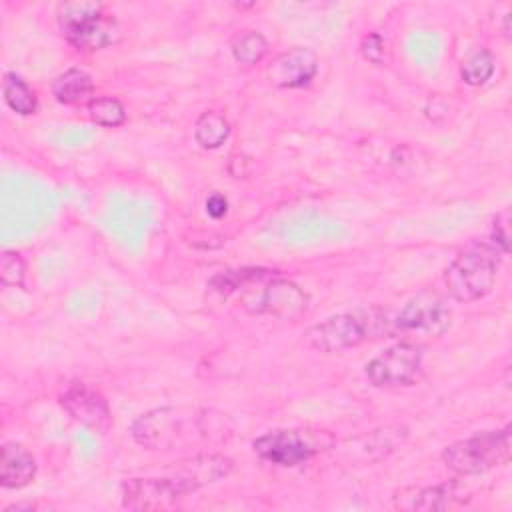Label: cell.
I'll return each instance as SVG.
<instances>
[{"mask_svg": "<svg viewBox=\"0 0 512 512\" xmlns=\"http://www.w3.org/2000/svg\"><path fill=\"white\" fill-rule=\"evenodd\" d=\"M132 438L148 450H170L176 444L192 440V436L222 434L224 428L216 424L208 412L182 416L176 408H154L140 414L130 426Z\"/></svg>", "mask_w": 512, "mask_h": 512, "instance_id": "obj_1", "label": "cell"}, {"mask_svg": "<svg viewBox=\"0 0 512 512\" xmlns=\"http://www.w3.org/2000/svg\"><path fill=\"white\" fill-rule=\"evenodd\" d=\"M502 256L504 252L492 242L474 244L458 254L444 274L448 294L464 304L484 298L494 288Z\"/></svg>", "mask_w": 512, "mask_h": 512, "instance_id": "obj_2", "label": "cell"}, {"mask_svg": "<svg viewBox=\"0 0 512 512\" xmlns=\"http://www.w3.org/2000/svg\"><path fill=\"white\" fill-rule=\"evenodd\" d=\"M56 20L64 38L78 50H102L120 38L118 22L106 16L98 2H62L58 4Z\"/></svg>", "mask_w": 512, "mask_h": 512, "instance_id": "obj_3", "label": "cell"}, {"mask_svg": "<svg viewBox=\"0 0 512 512\" xmlns=\"http://www.w3.org/2000/svg\"><path fill=\"white\" fill-rule=\"evenodd\" d=\"M510 458V426L484 430L442 450V462L460 476L484 474Z\"/></svg>", "mask_w": 512, "mask_h": 512, "instance_id": "obj_4", "label": "cell"}, {"mask_svg": "<svg viewBox=\"0 0 512 512\" xmlns=\"http://www.w3.org/2000/svg\"><path fill=\"white\" fill-rule=\"evenodd\" d=\"M386 324L384 316L372 312H342L330 316L304 332V344L318 352H342L368 340Z\"/></svg>", "mask_w": 512, "mask_h": 512, "instance_id": "obj_5", "label": "cell"}, {"mask_svg": "<svg viewBox=\"0 0 512 512\" xmlns=\"http://www.w3.org/2000/svg\"><path fill=\"white\" fill-rule=\"evenodd\" d=\"M452 310L450 306L432 292H422L408 300L394 318V328L408 338L432 340L440 338L450 330Z\"/></svg>", "mask_w": 512, "mask_h": 512, "instance_id": "obj_6", "label": "cell"}, {"mask_svg": "<svg viewBox=\"0 0 512 512\" xmlns=\"http://www.w3.org/2000/svg\"><path fill=\"white\" fill-rule=\"evenodd\" d=\"M422 370V350L418 344L402 340L366 364V378L376 388H398L412 384Z\"/></svg>", "mask_w": 512, "mask_h": 512, "instance_id": "obj_7", "label": "cell"}, {"mask_svg": "<svg viewBox=\"0 0 512 512\" xmlns=\"http://www.w3.org/2000/svg\"><path fill=\"white\" fill-rule=\"evenodd\" d=\"M254 452L276 466L292 468L308 462L316 454V444L302 430L278 428L258 436L252 442Z\"/></svg>", "mask_w": 512, "mask_h": 512, "instance_id": "obj_8", "label": "cell"}, {"mask_svg": "<svg viewBox=\"0 0 512 512\" xmlns=\"http://www.w3.org/2000/svg\"><path fill=\"white\" fill-rule=\"evenodd\" d=\"M234 468L232 458L224 454H196L176 464V468L166 476L172 486L184 496L202 486L214 484L226 478Z\"/></svg>", "mask_w": 512, "mask_h": 512, "instance_id": "obj_9", "label": "cell"}, {"mask_svg": "<svg viewBox=\"0 0 512 512\" xmlns=\"http://www.w3.org/2000/svg\"><path fill=\"white\" fill-rule=\"evenodd\" d=\"M182 494L166 476L160 478H128L122 484V504L130 510H162L172 508Z\"/></svg>", "mask_w": 512, "mask_h": 512, "instance_id": "obj_10", "label": "cell"}, {"mask_svg": "<svg viewBox=\"0 0 512 512\" xmlns=\"http://www.w3.org/2000/svg\"><path fill=\"white\" fill-rule=\"evenodd\" d=\"M62 406L64 410L82 426L94 430V432H106L112 416L108 402L104 396L86 384H72L64 394H62Z\"/></svg>", "mask_w": 512, "mask_h": 512, "instance_id": "obj_11", "label": "cell"}, {"mask_svg": "<svg viewBox=\"0 0 512 512\" xmlns=\"http://www.w3.org/2000/svg\"><path fill=\"white\" fill-rule=\"evenodd\" d=\"M318 72V58L308 48H290L276 56L268 68V78L278 88H302Z\"/></svg>", "mask_w": 512, "mask_h": 512, "instance_id": "obj_12", "label": "cell"}, {"mask_svg": "<svg viewBox=\"0 0 512 512\" xmlns=\"http://www.w3.org/2000/svg\"><path fill=\"white\" fill-rule=\"evenodd\" d=\"M308 306V296L300 286L288 280H272L262 296H260V306L258 312L272 314L276 318H296L300 316Z\"/></svg>", "mask_w": 512, "mask_h": 512, "instance_id": "obj_13", "label": "cell"}, {"mask_svg": "<svg viewBox=\"0 0 512 512\" xmlns=\"http://www.w3.org/2000/svg\"><path fill=\"white\" fill-rule=\"evenodd\" d=\"M36 476V458L22 444L6 442L0 450V484L8 490L28 486Z\"/></svg>", "mask_w": 512, "mask_h": 512, "instance_id": "obj_14", "label": "cell"}, {"mask_svg": "<svg viewBox=\"0 0 512 512\" xmlns=\"http://www.w3.org/2000/svg\"><path fill=\"white\" fill-rule=\"evenodd\" d=\"M462 502L454 484L412 488V496H394V506L402 510H448Z\"/></svg>", "mask_w": 512, "mask_h": 512, "instance_id": "obj_15", "label": "cell"}, {"mask_svg": "<svg viewBox=\"0 0 512 512\" xmlns=\"http://www.w3.org/2000/svg\"><path fill=\"white\" fill-rule=\"evenodd\" d=\"M94 92L92 76L80 68H68L52 82V94L60 104H80L90 102Z\"/></svg>", "mask_w": 512, "mask_h": 512, "instance_id": "obj_16", "label": "cell"}, {"mask_svg": "<svg viewBox=\"0 0 512 512\" xmlns=\"http://www.w3.org/2000/svg\"><path fill=\"white\" fill-rule=\"evenodd\" d=\"M2 94H4V102L8 104V108L14 110L20 116H30L38 108L36 92L16 72H6L4 74Z\"/></svg>", "mask_w": 512, "mask_h": 512, "instance_id": "obj_17", "label": "cell"}, {"mask_svg": "<svg viewBox=\"0 0 512 512\" xmlns=\"http://www.w3.org/2000/svg\"><path fill=\"white\" fill-rule=\"evenodd\" d=\"M230 136V124L224 114L216 110L202 112L194 126V138L196 142L206 150L220 148Z\"/></svg>", "mask_w": 512, "mask_h": 512, "instance_id": "obj_18", "label": "cell"}, {"mask_svg": "<svg viewBox=\"0 0 512 512\" xmlns=\"http://www.w3.org/2000/svg\"><path fill=\"white\" fill-rule=\"evenodd\" d=\"M230 50H232V56L236 62L252 66V64H258L266 56L268 42L260 32L246 30L232 40Z\"/></svg>", "mask_w": 512, "mask_h": 512, "instance_id": "obj_19", "label": "cell"}, {"mask_svg": "<svg viewBox=\"0 0 512 512\" xmlns=\"http://www.w3.org/2000/svg\"><path fill=\"white\" fill-rule=\"evenodd\" d=\"M494 64L496 62H494L492 52L486 48H480L464 60V64L460 68V76L468 86H482L494 74Z\"/></svg>", "mask_w": 512, "mask_h": 512, "instance_id": "obj_20", "label": "cell"}, {"mask_svg": "<svg viewBox=\"0 0 512 512\" xmlns=\"http://www.w3.org/2000/svg\"><path fill=\"white\" fill-rule=\"evenodd\" d=\"M88 114H90L92 122H96L100 126H106V128L120 126L126 120V110H124L122 102L118 98H112V96L92 98L88 102Z\"/></svg>", "mask_w": 512, "mask_h": 512, "instance_id": "obj_21", "label": "cell"}, {"mask_svg": "<svg viewBox=\"0 0 512 512\" xmlns=\"http://www.w3.org/2000/svg\"><path fill=\"white\" fill-rule=\"evenodd\" d=\"M274 276V272L264 270V268H242V270H228L224 274H218L216 278H212V286L220 292H232L252 280H260V278H270Z\"/></svg>", "mask_w": 512, "mask_h": 512, "instance_id": "obj_22", "label": "cell"}, {"mask_svg": "<svg viewBox=\"0 0 512 512\" xmlns=\"http://www.w3.org/2000/svg\"><path fill=\"white\" fill-rule=\"evenodd\" d=\"M26 274L24 258L16 250H4L0 254V280L4 286H22Z\"/></svg>", "mask_w": 512, "mask_h": 512, "instance_id": "obj_23", "label": "cell"}, {"mask_svg": "<svg viewBox=\"0 0 512 512\" xmlns=\"http://www.w3.org/2000/svg\"><path fill=\"white\" fill-rule=\"evenodd\" d=\"M492 244L498 246L504 254L510 250V210L504 208L492 224Z\"/></svg>", "mask_w": 512, "mask_h": 512, "instance_id": "obj_24", "label": "cell"}, {"mask_svg": "<svg viewBox=\"0 0 512 512\" xmlns=\"http://www.w3.org/2000/svg\"><path fill=\"white\" fill-rule=\"evenodd\" d=\"M384 38L378 34V32H372L368 34L362 44H360V52L366 60H370L372 64H382L384 62Z\"/></svg>", "mask_w": 512, "mask_h": 512, "instance_id": "obj_25", "label": "cell"}, {"mask_svg": "<svg viewBox=\"0 0 512 512\" xmlns=\"http://www.w3.org/2000/svg\"><path fill=\"white\" fill-rule=\"evenodd\" d=\"M206 212H208V216L210 218H222V216H226V212H228V200H226V196H222V194H218V192H214V194H210L208 198H206Z\"/></svg>", "mask_w": 512, "mask_h": 512, "instance_id": "obj_26", "label": "cell"}, {"mask_svg": "<svg viewBox=\"0 0 512 512\" xmlns=\"http://www.w3.org/2000/svg\"><path fill=\"white\" fill-rule=\"evenodd\" d=\"M508 22H510V14H506V18H504V34H506V38L510 36V26H508Z\"/></svg>", "mask_w": 512, "mask_h": 512, "instance_id": "obj_27", "label": "cell"}]
</instances>
